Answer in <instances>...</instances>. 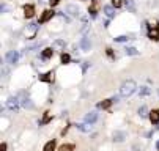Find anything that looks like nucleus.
<instances>
[{
	"label": "nucleus",
	"instance_id": "obj_1",
	"mask_svg": "<svg viewBox=\"0 0 159 151\" xmlns=\"http://www.w3.org/2000/svg\"><path fill=\"white\" fill-rule=\"evenodd\" d=\"M135 88H137V85H135V82H134L132 79H129V80L123 82L121 88H120V96H123V98L131 96V94L135 91Z\"/></svg>",
	"mask_w": 159,
	"mask_h": 151
},
{
	"label": "nucleus",
	"instance_id": "obj_10",
	"mask_svg": "<svg viewBox=\"0 0 159 151\" xmlns=\"http://www.w3.org/2000/svg\"><path fill=\"white\" fill-rule=\"evenodd\" d=\"M150 120H151L153 124H158L159 123V109H155V110L150 112Z\"/></svg>",
	"mask_w": 159,
	"mask_h": 151
},
{
	"label": "nucleus",
	"instance_id": "obj_31",
	"mask_svg": "<svg viewBox=\"0 0 159 151\" xmlns=\"http://www.w3.org/2000/svg\"><path fill=\"white\" fill-rule=\"evenodd\" d=\"M60 3V0H51V5L52 7H55V5H58Z\"/></svg>",
	"mask_w": 159,
	"mask_h": 151
},
{
	"label": "nucleus",
	"instance_id": "obj_7",
	"mask_svg": "<svg viewBox=\"0 0 159 151\" xmlns=\"http://www.w3.org/2000/svg\"><path fill=\"white\" fill-rule=\"evenodd\" d=\"M24 14H25V18H33V16H35L33 5H25V7H24Z\"/></svg>",
	"mask_w": 159,
	"mask_h": 151
},
{
	"label": "nucleus",
	"instance_id": "obj_20",
	"mask_svg": "<svg viewBox=\"0 0 159 151\" xmlns=\"http://www.w3.org/2000/svg\"><path fill=\"white\" fill-rule=\"evenodd\" d=\"M73 150H74V145H71V143L62 145V147L58 148V151H73Z\"/></svg>",
	"mask_w": 159,
	"mask_h": 151
},
{
	"label": "nucleus",
	"instance_id": "obj_13",
	"mask_svg": "<svg viewBox=\"0 0 159 151\" xmlns=\"http://www.w3.org/2000/svg\"><path fill=\"white\" fill-rule=\"evenodd\" d=\"M148 36H150L151 40L158 41V40H159V29H158V27H153V29H150V33H148Z\"/></svg>",
	"mask_w": 159,
	"mask_h": 151
},
{
	"label": "nucleus",
	"instance_id": "obj_4",
	"mask_svg": "<svg viewBox=\"0 0 159 151\" xmlns=\"http://www.w3.org/2000/svg\"><path fill=\"white\" fill-rule=\"evenodd\" d=\"M54 16H55V11H54V10H46L44 13H43V16L40 18V22H41V24H43V22H47L49 19H52Z\"/></svg>",
	"mask_w": 159,
	"mask_h": 151
},
{
	"label": "nucleus",
	"instance_id": "obj_19",
	"mask_svg": "<svg viewBox=\"0 0 159 151\" xmlns=\"http://www.w3.org/2000/svg\"><path fill=\"white\" fill-rule=\"evenodd\" d=\"M124 52H126V55H139V50L135 47H126Z\"/></svg>",
	"mask_w": 159,
	"mask_h": 151
},
{
	"label": "nucleus",
	"instance_id": "obj_23",
	"mask_svg": "<svg viewBox=\"0 0 159 151\" xmlns=\"http://www.w3.org/2000/svg\"><path fill=\"white\" fill-rule=\"evenodd\" d=\"M22 105H24V107H29V109L33 107V104L30 102V99H29V98H24V99H22Z\"/></svg>",
	"mask_w": 159,
	"mask_h": 151
},
{
	"label": "nucleus",
	"instance_id": "obj_33",
	"mask_svg": "<svg viewBox=\"0 0 159 151\" xmlns=\"http://www.w3.org/2000/svg\"><path fill=\"white\" fill-rule=\"evenodd\" d=\"M156 150L159 151V140H158V143H156Z\"/></svg>",
	"mask_w": 159,
	"mask_h": 151
},
{
	"label": "nucleus",
	"instance_id": "obj_27",
	"mask_svg": "<svg viewBox=\"0 0 159 151\" xmlns=\"http://www.w3.org/2000/svg\"><path fill=\"white\" fill-rule=\"evenodd\" d=\"M128 40H129V38L126 36V35H121V36H117V38H115V41H117V43H124V41H128Z\"/></svg>",
	"mask_w": 159,
	"mask_h": 151
},
{
	"label": "nucleus",
	"instance_id": "obj_2",
	"mask_svg": "<svg viewBox=\"0 0 159 151\" xmlns=\"http://www.w3.org/2000/svg\"><path fill=\"white\" fill-rule=\"evenodd\" d=\"M36 33H38V24H29L24 30V35L27 40H33L36 36Z\"/></svg>",
	"mask_w": 159,
	"mask_h": 151
},
{
	"label": "nucleus",
	"instance_id": "obj_14",
	"mask_svg": "<svg viewBox=\"0 0 159 151\" xmlns=\"http://www.w3.org/2000/svg\"><path fill=\"white\" fill-rule=\"evenodd\" d=\"M66 13H69L71 16H79V8L76 5H68L66 7Z\"/></svg>",
	"mask_w": 159,
	"mask_h": 151
},
{
	"label": "nucleus",
	"instance_id": "obj_9",
	"mask_svg": "<svg viewBox=\"0 0 159 151\" xmlns=\"http://www.w3.org/2000/svg\"><path fill=\"white\" fill-rule=\"evenodd\" d=\"M126 138V132L124 131H115L113 132V140L115 142H123Z\"/></svg>",
	"mask_w": 159,
	"mask_h": 151
},
{
	"label": "nucleus",
	"instance_id": "obj_34",
	"mask_svg": "<svg viewBox=\"0 0 159 151\" xmlns=\"http://www.w3.org/2000/svg\"><path fill=\"white\" fill-rule=\"evenodd\" d=\"M41 2H51V0H41Z\"/></svg>",
	"mask_w": 159,
	"mask_h": 151
},
{
	"label": "nucleus",
	"instance_id": "obj_3",
	"mask_svg": "<svg viewBox=\"0 0 159 151\" xmlns=\"http://www.w3.org/2000/svg\"><path fill=\"white\" fill-rule=\"evenodd\" d=\"M7 107L11 112H18L19 110V101H18V98H10L7 101Z\"/></svg>",
	"mask_w": 159,
	"mask_h": 151
},
{
	"label": "nucleus",
	"instance_id": "obj_26",
	"mask_svg": "<svg viewBox=\"0 0 159 151\" xmlns=\"http://www.w3.org/2000/svg\"><path fill=\"white\" fill-rule=\"evenodd\" d=\"M146 112H148L146 105H142V107L139 109V115H140V116H146Z\"/></svg>",
	"mask_w": 159,
	"mask_h": 151
},
{
	"label": "nucleus",
	"instance_id": "obj_24",
	"mask_svg": "<svg viewBox=\"0 0 159 151\" xmlns=\"http://www.w3.org/2000/svg\"><path fill=\"white\" fill-rule=\"evenodd\" d=\"M112 7H113V8L123 7V0H112Z\"/></svg>",
	"mask_w": 159,
	"mask_h": 151
},
{
	"label": "nucleus",
	"instance_id": "obj_32",
	"mask_svg": "<svg viewBox=\"0 0 159 151\" xmlns=\"http://www.w3.org/2000/svg\"><path fill=\"white\" fill-rule=\"evenodd\" d=\"M0 151H7V143H2V147H0Z\"/></svg>",
	"mask_w": 159,
	"mask_h": 151
},
{
	"label": "nucleus",
	"instance_id": "obj_25",
	"mask_svg": "<svg viewBox=\"0 0 159 151\" xmlns=\"http://www.w3.org/2000/svg\"><path fill=\"white\" fill-rule=\"evenodd\" d=\"M146 94H150V88H148V87H142L140 88V96H146Z\"/></svg>",
	"mask_w": 159,
	"mask_h": 151
},
{
	"label": "nucleus",
	"instance_id": "obj_6",
	"mask_svg": "<svg viewBox=\"0 0 159 151\" xmlns=\"http://www.w3.org/2000/svg\"><path fill=\"white\" fill-rule=\"evenodd\" d=\"M90 47H91L90 38H87V36H85V38H82V40H80V49L87 52V50H90Z\"/></svg>",
	"mask_w": 159,
	"mask_h": 151
},
{
	"label": "nucleus",
	"instance_id": "obj_12",
	"mask_svg": "<svg viewBox=\"0 0 159 151\" xmlns=\"http://www.w3.org/2000/svg\"><path fill=\"white\" fill-rule=\"evenodd\" d=\"M40 80H41V82H52V80H54V72L49 71V72H46V74L40 76Z\"/></svg>",
	"mask_w": 159,
	"mask_h": 151
},
{
	"label": "nucleus",
	"instance_id": "obj_29",
	"mask_svg": "<svg viewBox=\"0 0 159 151\" xmlns=\"http://www.w3.org/2000/svg\"><path fill=\"white\" fill-rule=\"evenodd\" d=\"M126 5H128V8H129V11H132V13H134V11H135V7H134V3H132V2H131V0H128V2H126Z\"/></svg>",
	"mask_w": 159,
	"mask_h": 151
},
{
	"label": "nucleus",
	"instance_id": "obj_28",
	"mask_svg": "<svg viewBox=\"0 0 159 151\" xmlns=\"http://www.w3.org/2000/svg\"><path fill=\"white\" fill-rule=\"evenodd\" d=\"M69 60H71V57L68 54H62V63H68Z\"/></svg>",
	"mask_w": 159,
	"mask_h": 151
},
{
	"label": "nucleus",
	"instance_id": "obj_18",
	"mask_svg": "<svg viewBox=\"0 0 159 151\" xmlns=\"http://www.w3.org/2000/svg\"><path fill=\"white\" fill-rule=\"evenodd\" d=\"M55 150V140H51L44 145V151H54Z\"/></svg>",
	"mask_w": 159,
	"mask_h": 151
},
{
	"label": "nucleus",
	"instance_id": "obj_15",
	"mask_svg": "<svg viewBox=\"0 0 159 151\" xmlns=\"http://www.w3.org/2000/svg\"><path fill=\"white\" fill-rule=\"evenodd\" d=\"M65 47V41L63 40H57V41H54L52 44V49L54 50H60V49H63Z\"/></svg>",
	"mask_w": 159,
	"mask_h": 151
},
{
	"label": "nucleus",
	"instance_id": "obj_11",
	"mask_svg": "<svg viewBox=\"0 0 159 151\" xmlns=\"http://www.w3.org/2000/svg\"><path fill=\"white\" fill-rule=\"evenodd\" d=\"M102 11L106 13L107 18H110V19L115 16V10H113V7H110V5H106V7H102Z\"/></svg>",
	"mask_w": 159,
	"mask_h": 151
},
{
	"label": "nucleus",
	"instance_id": "obj_16",
	"mask_svg": "<svg viewBox=\"0 0 159 151\" xmlns=\"http://www.w3.org/2000/svg\"><path fill=\"white\" fill-rule=\"evenodd\" d=\"M77 127H79L82 132H90V131H91V124H88V123H84V124H77Z\"/></svg>",
	"mask_w": 159,
	"mask_h": 151
},
{
	"label": "nucleus",
	"instance_id": "obj_30",
	"mask_svg": "<svg viewBox=\"0 0 159 151\" xmlns=\"http://www.w3.org/2000/svg\"><path fill=\"white\" fill-rule=\"evenodd\" d=\"M49 120H51V115H49V112H46V115H44V118H43L41 124H44V123H47Z\"/></svg>",
	"mask_w": 159,
	"mask_h": 151
},
{
	"label": "nucleus",
	"instance_id": "obj_21",
	"mask_svg": "<svg viewBox=\"0 0 159 151\" xmlns=\"http://www.w3.org/2000/svg\"><path fill=\"white\" fill-rule=\"evenodd\" d=\"M112 102H113L112 99H106L104 102H101V104H99V107H101V109H109V107L112 105Z\"/></svg>",
	"mask_w": 159,
	"mask_h": 151
},
{
	"label": "nucleus",
	"instance_id": "obj_22",
	"mask_svg": "<svg viewBox=\"0 0 159 151\" xmlns=\"http://www.w3.org/2000/svg\"><path fill=\"white\" fill-rule=\"evenodd\" d=\"M96 10H98V0H93V3H91V7H90V13L93 14V16H95L96 14Z\"/></svg>",
	"mask_w": 159,
	"mask_h": 151
},
{
	"label": "nucleus",
	"instance_id": "obj_5",
	"mask_svg": "<svg viewBox=\"0 0 159 151\" xmlns=\"http://www.w3.org/2000/svg\"><path fill=\"white\" fill-rule=\"evenodd\" d=\"M7 60H8V63H16V61L19 60V52H18V50H11V52H8Z\"/></svg>",
	"mask_w": 159,
	"mask_h": 151
},
{
	"label": "nucleus",
	"instance_id": "obj_8",
	"mask_svg": "<svg viewBox=\"0 0 159 151\" xmlns=\"http://www.w3.org/2000/svg\"><path fill=\"white\" fill-rule=\"evenodd\" d=\"M98 120V113L96 112H90V113L85 115V123H88V124H93Z\"/></svg>",
	"mask_w": 159,
	"mask_h": 151
},
{
	"label": "nucleus",
	"instance_id": "obj_17",
	"mask_svg": "<svg viewBox=\"0 0 159 151\" xmlns=\"http://www.w3.org/2000/svg\"><path fill=\"white\" fill-rule=\"evenodd\" d=\"M52 54H54V49L52 47H47V49L43 50V58H51Z\"/></svg>",
	"mask_w": 159,
	"mask_h": 151
}]
</instances>
